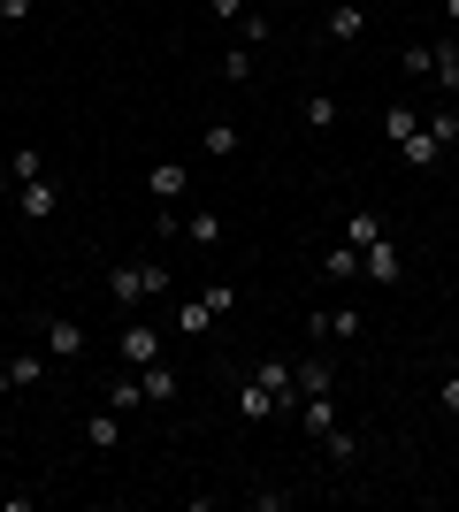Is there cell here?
Masks as SVG:
<instances>
[{
  "label": "cell",
  "mask_w": 459,
  "mask_h": 512,
  "mask_svg": "<svg viewBox=\"0 0 459 512\" xmlns=\"http://www.w3.org/2000/svg\"><path fill=\"white\" fill-rule=\"evenodd\" d=\"M161 291H169V268H161V260H115L108 268L115 306H146V299H161Z\"/></svg>",
  "instance_id": "cell-1"
},
{
  "label": "cell",
  "mask_w": 459,
  "mask_h": 512,
  "mask_svg": "<svg viewBox=\"0 0 459 512\" xmlns=\"http://www.w3.org/2000/svg\"><path fill=\"white\" fill-rule=\"evenodd\" d=\"M230 306H238V291H230V283H207L192 306H176V337H207V329H215Z\"/></svg>",
  "instance_id": "cell-2"
},
{
  "label": "cell",
  "mask_w": 459,
  "mask_h": 512,
  "mask_svg": "<svg viewBox=\"0 0 459 512\" xmlns=\"http://www.w3.org/2000/svg\"><path fill=\"white\" fill-rule=\"evenodd\" d=\"M85 344L92 337H85V321H77V314H46V360L69 367V360H85Z\"/></svg>",
  "instance_id": "cell-3"
},
{
  "label": "cell",
  "mask_w": 459,
  "mask_h": 512,
  "mask_svg": "<svg viewBox=\"0 0 459 512\" xmlns=\"http://www.w3.org/2000/svg\"><path fill=\"white\" fill-rule=\"evenodd\" d=\"M146 192H153V207H184V199H192V169H184V161H153Z\"/></svg>",
  "instance_id": "cell-4"
},
{
  "label": "cell",
  "mask_w": 459,
  "mask_h": 512,
  "mask_svg": "<svg viewBox=\"0 0 459 512\" xmlns=\"http://www.w3.org/2000/svg\"><path fill=\"white\" fill-rule=\"evenodd\" d=\"M360 276H368V283H383V291H398V283H406V253H398L391 237H375L368 253H360Z\"/></svg>",
  "instance_id": "cell-5"
},
{
  "label": "cell",
  "mask_w": 459,
  "mask_h": 512,
  "mask_svg": "<svg viewBox=\"0 0 459 512\" xmlns=\"http://www.w3.org/2000/svg\"><path fill=\"white\" fill-rule=\"evenodd\" d=\"M115 360H123V367H153V360H161V329H153V321H123Z\"/></svg>",
  "instance_id": "cell-6"
},
{
  "label": "cell",
  "mask_w": 459,
  "mask_h": 512,
  "mask_svg": "<svg viewBox=\"0 0 459 512\" xmlns=\"http://www.w3.org/2000/svg\"><path fill=\"white\" fill-rule=\"evenodd\" d=\"M16 214L23 222H54V214H62V184H46V176L16 184Z\"/></svg>",
  "instance_id": "cell-7"
},
{
  "label": "cell",
  "mask_w": 459,
  "mask_h": 512,
  "mask_svg": "<svg viewBox=\"0 0 459 512\" xmlns=\"http://www.w3.org/2000/svg\"><path fill=\"white\" fill-rule=\"evenodd\" d=\"M322 31H329V39H337V46H360V39H368V8H360V0H337Z\"/></svg>",
  "instance_id": "cell-8"
},
{
  "label": "cell",
  "mask_w": 459,
  "mask_h": 512,
  "mask_svg": "<svg viewBox=\"0 0 459 512\" xmlns=\"http://www.w3.org/2000/svg\"><path fill=\"white\" fill-rule=\"evenodd\" d=\"M429 77L444 85V100H459V31H444V39L429 46Z\"/></svg>",
  "instance_id": "cell-9"
},
{
  "label": "cell",
  "mask_w": 459,
  "mask_h": 512,
  "mask_svg": "<svg viewBox=\"0 0 459 512\" xmlns=\"http://www.w3.org/2000/svg\"><path fill=\"white\" fill-rule=\"evenodd\" d=\"M306 329H314V337H360V329H368V314H360V306H337V314H322V306H314V314H306Z\"/></svg>",
  "instance_id": "cell-10"
},
{
  "label": "cell",
  "mask_w": 459,
  "mask_h": 512,
  "mask_svg": "<svg viewBox=\"0 0 459 512\" xmlns=\"http://www.w3.org/2000/svg\"><path fill=\"white\" fill-rule=\"evenodd\" d=\"M253 383L261 390H276V406H299V383H291V360H253Z\"/></svg>",
  "instance_id": "cell-11"
},
{
  "label": "cell",
  "mask_w": 459,
  "mask_h": 512,
  "mask_svg": "<svg viewBox=\"0 0 459 512\" xmlns=\"http://www.w3.org/2000/svg\"><path fill=\"white\" fill-rule=\"evenodd\" d=\"M398 161H406V169H414V176H437V169H444V146H437V138H429V130H414V138L398 146Z\"/></svg>",
  "instance_id": "cell-12"
},
{
  "label": "cell",
  "mask_w": 459,
  "mask_h": 512,
  "mask_svg": "<svg viewBox=\"0 0 459 512\" xmlns=\"http://www.w3.org/2000/svg\"><path fill=\"white\" fill-rule=\"evenodd\" d=\"M291 383H299V398H329V390H337V367L329 360H291Z\"/></svg>",
  "instance_id": "cell-13"
},
{
  "label": "cell",
  "mask_w": 459,
  "mask_h": 512,
  "mask_svg": "<svg viewBox=\"0 0 459 512\" xmlns=\"http://www.w3.org/2000/svg\"><path fill=\"white\" fill-rule=\"evenodd\" d=\"M291 421H299L306 436H329V428H337V390H329V398H299V406H291Z\"/></svg>",
  "instance_id": "cell-14"
},
{
  "label": "cell",
  "mask_w": 459,
  "mask_h": 512,
  "mask_svg": "<svg viewBox=\"0 0 459 512\" xmlns=\"http://www.w3.org/2000/svg\"><path fill=\"white\" fill-rule=\"evenodd\" d=\"M184 245L215 253V245H222V214H215V207H192V214H184Z\"/></svg>",
  "instance_id": "cell-15"
},
{
  "label": "cell",
  "mask_w": 459,
  "mask_h": 512,
  "mask_svg": "<svg viewBox=\"0 0 459 512\" xmlns=\"http://www.w3.org/2000/svg\"><path fill=\"white\" fill-rule=\"evenodd\" d=\"M276 413H284V406H276V390H261L253 375H245V383H238V421H276Z\"/></svg>",
  "instance_id": "cell-16"
},
{
  "label": "cell",
  "mask_w": 459,
  "mask_h": 512,
  "mask_svg": "<svg viewBox=\"0 0 459 512\" xmlns=\"http://www.w3.org/2000/svg\"><path fill=\"white\" fill-rule=\"evenodd\" d=\"M238 146H245V130H238V123H207V130H199V153H207V161H230Z\"/></svg>",
  "instance_id": "cell-17"
},
{
  "label": "cell",
  "mask_w": 459,
  "mask_h": 512,
  "mask_svg": "<svg viewBox=\"0 0 459 512\" xmlns=\"http://www.w3.org/2000/svg\"><path fill=\"white\" fill-rule=\"evenodd\" d=\"M138 390H146V406H176V367H138Z\"/></svg>",
  "instance_id": "cell-18"
},
{
  "label": "cell",
  "mask_w": 459,
  "mask_h": 512,
  "mask_svg": "<svg viewBox=\"0 0 459 512\" xmlns=\"http://www.w3.org/2000/svg\"><path fill=\"white\" fill-rule=\"evenodd\" d=\"M337 115H345V107H337V92H306V100H299V123H306V130H337Z\"/></svg>",
  "instance_id": "cell-19"
},
{
  "label": "cell",
  "mask_w": 459,
  "mask_h": 512,
  "mask_svg": "<svg viewBox=\"0 0 459 512\" xmlns=\"http://www.w3.org/2000/svg\"><path fill=\"white\" fill-rule=\"evenodd\" d=\"M8 383H16V390H39L46 383V352H8Z\"/></svg>",
  "instance_id": "cell-20"
},
{
  "label": "cell",
  "mask_w": 459,
  "mask_h": 512,
  "mask_svg": "<svg viewBox=\"0 0 459 512\" xmlns=\"http://www.w3.org/2000/svg\"><path fill=\"white\" fill-rule=\"evenodd\" d=\"M85 444H92V451H115V444H123V413H108V406H100V413L85 421Z\"/></svg>",
  "instance_id": "cell-21"
},
{
  "label": "cell",
  "mask_w": 459,
  "mask_h": 512,
  "mask_svg": "<svg viewBox=\"0 0 459 512\" xmlns=\"http://www.w3.org/2000/svg\"><path fill=\"white\" fill-rule=\"evenodd\" d=\"M360 276V245H329L322 253V283H352Z\"/></svg>",
  "instance_id": "cell-22"
},
{
  "label": "cell",
  "mask_w": 459,
  "mask_h": 512,
  "mask_svg": "<svg viewBox=\"0 0 459 512\" xmlns=\"http://www.w3.org/2000/svg\"><path fill=\"white\" fill-rule=\"evenodd\" d=\"M375 237H383V214H375V207H352V222H345V245H360V253H368Z\"/></svg>",
  "instance_id": "cell-23"
},
{
  "label": "cell",
  "mask_w": 459,
  "mask_h": 512,
  "mask_svg": "<svg viewBox=\"0 0 459 512\" xmlns=\"http://www.w3.org/2000/svg\"><path fill=\"white\" fill-rule=\"evenodd\" d=\"M414 130H421V115H414L406 100H398V107H383V138H391V146H406Z\"/></svg>",
  "instance_id": "cell-24"
},
{
  "label": "cell",
  "mask_w": 459,
  "mask_h": 512,
  "mask_svg": "<svg viewBox=\"0 0 459 512\" xmlns=\"http://www.w3.org/2000/svg\"><path fill=\"white\" fill-rule=\"evenodd\" d=\"M0 169H8V192H16V184H31V176H46L31 146H8V161H0Z\"/></svg>",
  "instance_id": "cell-25"
},
{
  "label": "cell",
  "mask_w": 459,
  "mask_h": 512,
  "mask_svg": "<svg viewBox=\"0 0 459 512\" xmlns=\"http://www.w3.org/2000/svg\"><path fill=\"white\" fill-rule=\"evenodd\" d=\"M421 130H429V138L452 153V146H459V107H437V115H421Z\"/></svg>",
  "instance_id": "cell-26"
},
{
  "label": "cell",
  "mask_w": 459,
  "mask_h": 512,
  "mask_svg": "<svg viewBox=\"0 0 459 512\" xmlns=\"http://www.w3.org/2000/svg\"><path fill=\"white\" fill-rule=\"evenodd\" d=\"M138 406H146L138 375H115V383H108V413H138Z\"/></svg>",
  "instance_id": "cell-27"
},
{
  "label": "cell",
  "mask_w": 459,
  "mask_h": 512,
  "mask_svg": "<svg viewBox=\"0 0 459 512\" xmlns=\"http://www.w3.org/2000/svg\"><path fill=\"white\" fill-rule=\"evenodd\" d=\"M153 245H184V207H153Z\"/></svg>",
  "instance_id": "cell-28"
},
{
  "label": "cell",
  "mask_w": 459,
  "mask_h": 512,
  "mask_svg": "<svg viewBox=\"0 0 459 512\" xmlns=\"http://www.w3.org/2000/svg\"><path fill=\"white\" fill-rule=\"evenodd\" d=\"M322 451L337 459V467H352V459H360V436H352V428H329V436H322Z\"/></svg>",
  "instance_id": "cell-29"
},
{
  "label": "cell",
  "mask_w": 459,
  "mask_h": 512,
  "mask_svg": "<svg viewBox=\"0 0 459 512\" xmlns=\"http://www.w3.org/2000/svg\"><path fill=\"white\" fill-rule=\"evenodd\" d=\"M222 77H230V85H253V46H230V54H222Z\"/></svg>",
  "instance_id": "cell-30"
},
{
  "label": "cell",
  "mask_w": 459,
  "mask_h": 512,
  "mask_svg": "<svg viewBox=\"0 0 459 512\" xmlns=\"http://www.w3.org/2000/svg\"><path fill=\"white\" fill-rule=\"evenodd\" d=\"M268 39V16H261V8H245V16H238V46H261Z\"/></svg>",
  "instance_id": "cell-31"
},
{
  "label": "cell",
  "mask_w": 459,
  "mask_h": 512,
  "mask_svg": "<svg viewBox=\"0 0 459 512\" xmlns=\"http://www.w3.org/2000/svg\"><path fill=\"white\" fill-rule=\"evenodd\" d=\"M398 69H406V77H429V46L414 39V46H406V54H398Z\"/></svg>",
  "instance_id": "cell-32"
},
{
  "label": "cell",
  "mask_w": 459,
  "mask_h": 512,
  "mask_svg": "<svg viewBox=\"0 0 459 512\" xmlns=\"http://www.w3.org/2000/svg\"><path fill=\"white\" fill-rule=\"evenodd\" d=\"M245 8H253V0H207V16H215V23H238Z\"/></svg>",
  "instance_id": "cell-33"
},
{
  "label": "cell",
  "mask_w": 459,
  "mask_h": 512,
  "mask_svg": "<svg viewBox=\"0 0 459 512\" xmlns=\"http://www.w3.org/2000/svg\"><path fill=\"white\" fill-rule=\"evenodd\" d=\"M437 406H444V413L459 421V375H444V383H437Z\"/></svg>",
  "instance_id": "cell-34"
},
{
  "label": "cell",
  "mask_w": 459,
  "mask_h": 512,
  "mask_svg": "<svg viewBox=\"0 0 459 512\" xmlns=\"http://www.w3.org/2000/svg\"><path fill=\"white\" fill-rule=\"evenodd\" d=\"M31 8L39 0H0V23H31Z\"/></svg>",
  "instance_id": "cell-35"
},
{
  "label": "cell",
  "mask_w": 459,
  "mask_h": 512,
  "mask_svg": "<svg viewBox=\"0 0 459 512\" xmlns=\"http://www.w3.org/2000/svg\"><path fill=\"white\" fill-rule=\"evenodd\" d=\"M8 398H16V383H8V360H0V406H8Z\"/></svg>",
  "instance_id": "cell-36"
},
{
  "label": "cell",
  "mask_w": 459,
  "mask_h": 512,
  "mask_svg": "<svg viewBox=\"0 0 459 512\" xmlns=\"http://www.w3.org/2000/svg\"><path fill=\"white\" fill-rule=\"evenodd\" d=\"M444 31H459V0H444Z\"/></svg>",
  "instance_id": "cell-37"
},
{
  "label": "cell",
  "mask_w": 459,
  "mask_h": 512,
  "mask_svg": "<svg viewBox=\"0 0 459 512\" xmlns=\"http://www.w3.org/2000/svg\"><path fill=\"white\" fill-rule=\"evenodd\" d=\"M8 276H16V268H8V253H0V291H8Z\"/></svg>",
  "instance_id": "cell-38"
},
{
  "label": "cell",
  "mask_w": 459,
  "mask_h": 512,
  "mask_svg": "<svg viewBox=\"0 0 459 512\" xmlns=\"http://www.w3.org/2000/svg\"><path fill=\"white\" fill-rule=\"evenodd\" d=\"M0 107H8V69H0Z\"/></svg>",
  "instance_id": "cell-39"
},
{
  "label": "cell",
  "mask_w": 459,
  "mask_h": 512,
  "mask_svg": "<svg viewBox=\"0 0 459 512\" xmlns=\"http://www.w3.org/2000/svg\"><path fill=\"white\" fill-rule=\"evenodd\" d=\"M0 161H8V138H0Z\"/></svg>",
  "instance_id": "cell-40"
},
{
  "label": "cell",
  "mask_w": 459,
  "mask_h": 512,
  "mask_svg": "<svg viewBox=\"0 0 459 512\" xmlns=\"http://www.w3.org/2000/svg\"><path fill=\"white\" fill-rule=\"evenodd\" d=\"M253 8H261V0H253Z\"/></svg>",
  "instance_id": "cell-41"
}]
</instances>
